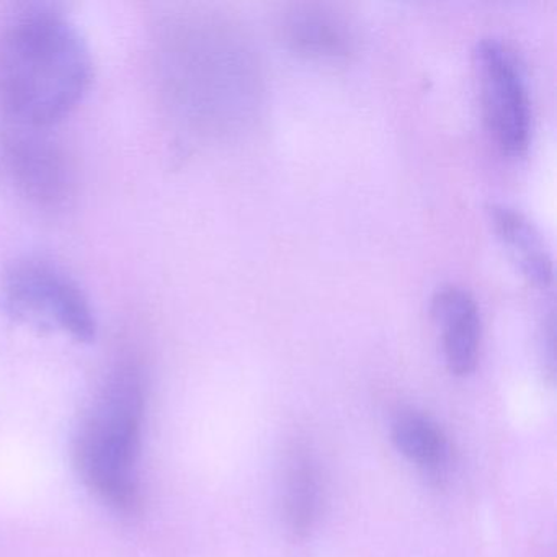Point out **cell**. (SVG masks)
Masks as SVG:
<instances>
[{
	"label": "cell",
	"mask_w": 557,
	"mask_h": 557,
	"mask_svg": "<svg viewBox=\"0 0 557 557\" xmlns=\"http://www.w3.org/2000/svg\"><path fill=\"white\" fill-rule=\"evenodd\" d=\"M17 129L9 141V161L25 194L44 205L57 207L67 197L70 172L63 152L41 129Z\"/></svg>",
	"instance_id": "5b68a950"
},
{
	"label": "cell",
	"mask_w": 557,
	"mask_h": 557,
	"mask_svg": "<svg viewBox=\"0 0 557 557\" xmlns=\"http://www.w3.org/2000/svg\"><path fill=\"white\" fill-rule=\"evenodd\" d=\"M474 64L485 122L495 143L505 152L520 154L530 141L531 106L517 57L498 38H481L475 45Z\"/></svg>",
	"instance_id": "277c9868"
},
{
	"label": "cell",
	"mask_w": 557,
	"mask_h": 557,
	"mask_svg": "<svg viewBox=\"0 0 557 557\" xmlns=\"http://www.w3.org/2000/svg\"><path fill=\"white\" fill-rule=\"evenodd\" d=\"M278 28L293 51L312 60H345L357 45L350 22L324 5H295L283 14Z\"/></svg>",
	"instance_id": "52a82bcc"
},
{
	"label": "cell",
	"mask_w": 557,
	"mask_h": 557,
	"mask_svg": "<svg viewBox=\"0 0 557 557\" xmlns=\"http://www.w3.org/2000/svg\"><path fill=\"white\" fill-rule=\"evenodd\" d=\"M92 77L86 38L57 12L25 15L0 47V96L24 128L48 129L63 122L89 92Z\"/></svg>",
	"instance_id": "6da1fadb"
},
{
	"label": "cell",
	"mask_w": 557,
	"mask_h": 557,
	"mask_svg": "<svg viewBox=\"0 0 557 557\" xmlns=\"http://www.w3.org/2000/svg\"><path fill=\"white\" fill-rule=\"evenodd\" d=\"M0 312L40 334L70 335L79 344L97 337L89 296L66 270L48 260H18L5 270Z\"/></svg>",
	"instance_id": "3957f363"
},
{
	"label": "cell",
	"mask_w": 557,
	"mask_h": 557,
	"mask_svg": "<svg viewBox=\"0 0 557 557\" xmlns=\"http://www.w3.org/2000/svg\"><path fill=\"white\" fill-rule=\"evenodd\" d=\"M488 218L505 249L521 273L540 286L553 280V257L533 221L510 205L494 203L488 207Z\"/></svg>",
	"instance_id": "ba28073f"
},
{
	"label": "cell",
	"mask_w": 557,
	"mask_h": 557,
	"mask_svg": "<svg viewBox=\"0 0 557 557\" xmlns=\"http://www.w3.org/2000/svg\"><path fill=\"white\" fill-rule=\"evenodd\" d=\"M432 315L442 332L446 364L456 376L474 371L481 348V312L478 301L465 286L448 283L432 298Z\"/></svg>",
	"instance_id": "8992f818"
},
{
	"label": "cell",
	"mask_w": 557,
	"mask_h": 557,
	"mask_svg": "<svg viewBox=\"0 0 557 557\" xmlns=\"http://www.w3.org/2000/svg\"><path fill=\"white\" fill-rule=\"evenodd\" d=\"M393 440L404 456L423 468H440L448 458V442L442 430L419 413L400 416L394 423Z\"/></svg>",
	"instance_id": "30bf717a"
},
{
	"label": "cell",
	"mask_w": 557,
	"mask_h": 557,
	"mask_svg": "<svg viewBox=\"0 0 557 557\" xmlns=\"http://www.w3.org/2000/svg\"><path fill=\"white\" fill-rule=\"evenodd\" d=\"M319 507L318 474L311 459L298 451L289 461L285 487V515L289 530L306 536L314 527Z\"/></svg>",
	"instance_id": "9c48e42d"
},
{
	"label": "cell",
	"mask_w": 557,
	"mask_h": 557,
	"mask_svg": "<svg viewBox=\"0 0 557 557\" xmlns=\"http://www.w3.org/2000/svg\"><path fill=\"white\" fill-rule=\"evenodd\" d=\"M143 386L132 368L110 380L76 438V466L87 487L116 510L139 504Z\"/></svg>",
	"instance_id": "7a4b0ae2"
}]
</instances>
